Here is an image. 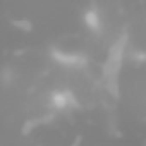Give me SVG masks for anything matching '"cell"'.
<instances>
[{
	"instance_id": "6da1fadb",
	"label": "cell",
	"mask_w": 146,
	"mask_h": 146,
	"mask_svg": "<svg viewBox=\"0 0 146 146\" xmlns=\"http://www.w3.org/2000/svg\"><path fill=\"white\" fill-rule=\"evenodd\" d=\"M53 103H55L58 108H64V107L69 103V98H67V95H62V93H55V95H53Z\"/></svg>"
}]
</instances>
